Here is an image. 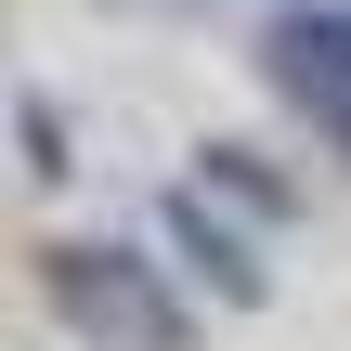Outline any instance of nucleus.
Returning <instances> with one entry per match:
<instances>
[{
	"instance_id": "nucleus-1",
	"label": "nucleus",
	"mask_w": 351,
	"mask_h": 351,
	"mask_svg": "<svg viewBox=\"0 0 351 351\" xmlns=\"http://www.w3.org/2000/svg\"><path fill=\"white\" fill-rule=\"evenodd\" d=\"M261 65H274L287 104H313L326 143H351V13H287V26L261 39Z\"/></svg>"
},
{
	"instance_id": "nucleus-2",
	"label": "nucleus",
	"mask_w": 351,
	"mask_h": 351,
	"mask_svg": "<svg viewBox=\"0 0 351 351\" xmlns=\"http://www.w3.org/2000/svg\"><path fill=\"white\" fill-rule=\"evenodd\" d=\"M52 287L78 300V326H91V339H130V351H169V313H156V287H143L130 261H52Z\"/></svg>"
}]
</instances>
